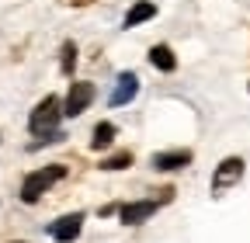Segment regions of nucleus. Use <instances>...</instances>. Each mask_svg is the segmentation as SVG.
Masks as SVG:
<instances>
[{
    "label": "nucleus",
    "instance_id": "f257e3e1",
    "mask_svg": "<svg viewBox=\"0 0 250 243\" xmlns=\"http://www.w3.org/2000/svg\"><path fill=\"white\" fill-rule=\"evenodd\" d=\"M59 122H62V101H59L56 94L42 98V101L35 104V111L28 115V129H31V136H35L31 149H39V146H45V142H62V139H66V136L59 132Z\"/></svg>",
    "mask_w": 250,
    "mask_h": 243
},
{
    "label": "nucleus",
    "instance_id": "f03ea898",
    "mask_svg": "<svg viewBox=\"0 0 250 243\" xmlns=\"http://www.w3.org/2000/svg\"><path fill=\"white\" fill-rule=\"evenodd\" d=\"M62 177H66V163H49V167L31 170V174L21 181V202H24V205H35L52 184H59Z\"/></svg>",
    "mask_w": 250,
    "mask_h": 243
},
{
    "label": "nucleus",
    "instance_id": "7ed1b4c3",
    "mask_svg": "<svg viewBox=\"0 0 250 243\" xmlns=\"http://www.w3.org/2000/svg\"><path fill=\"white\" fill-rule=\"evenodd\" d=\"M174 198V188H164L156 198H143V202H125V205H118V219L125 223V226H143L149 216H156L160 212V205H167Z\"/></svg>",
    "mask_w": 250,
    "mask_h": 243
},
{
    "label": "nucleus",
    "instance_id": "20e7f679",
    "mask_svg": "<svg viewBox=\"0 0 250 243\" xmlns=\"http://www.w3.org/2000/svg\"><path fill=\"white\" fill-rule=\"evenodd\" d=\"M94 83H87V80H77V83H70V90H66V98H62V115L66 118H77V115H83L87 108H90V101H94Z\"/></svg>",
    "mask_w": 250,
    "mask_h": 243
},
{
    "label": "nucleus",
    "instance_id": "39448f33",
    "mask_svg": "<svg viewBox=\"0 0 250 243\" xmlns=\"http://www.w3.org/2000/svg\"><path fill=\"white\" fill-rule=\"evenodd\" d=\"M243 167H247V163H243L240 157H226L223 163L215 167V174H212V195H223L226 188H233L236 181L243 177Z\"/></svg>",
    "mask_w": 250,
    "mask_h": 243
},
{
    "label": "nucleus",
    "instance_id": "423d86ee",
    "mask_svg": "<svg viewBox=\"0 0 250 243\" xmlns=\"http://www.w3.org/2000/svg\"><path fill=\"white\" fill-rule=\"evenodd\" d=\"M83 229V212H70V216H59L56 223L45 226V233L56 240V243H73Z\"/></svg>",
    "mask_w": 250,
    "mask_h": 243
},
{
    "label": "nucleus",
    "instance_id": "0eeeda50",
    "mask_svg": "<svg viewBox=\"0 0 250 243\" xmlns=\"http://www.w3.org/2000/svg\"><path fill=\"white\" fill-rule=\"evenodd\" d=\"M136 94H139V77H136L132 70H125V73H118V80H115V90H111L108 104H111V108H122V104H129Z\"/></svg>",
    "mask_w": 250,
    "mask_h": 243
},
{
    "label": "nucleus",
    "instance_id": "6e6552de",
    "mask_svg": "<svg viewBox=\"0 0 250 243\" xmlns=\"http://www.w3.org/2000/svg\"><path fill=\"white\" fill-rule=\"evenodd\" d=\"M188 163H191V149H167V153H153V157H149V167H153V170H164V174L181 170V167H188Z\"/></svg>",
    "mask_w": 250,
    "mask_h": 243
},
{
    "label": "nucleus",
    "instance_id": "1a4fd4ad",
    "mask_svg": "<svg viewBox=\"0 0 250 243\" xmlns=\"http://www.w3.org/2000/svg\"><path fill=\"white\" fill-rule=\"evenodd\" d=\"M149 18H156V4H153V0H136V4H132L129 11H125L122 28H136V24L149 21Z\"/></svg>",
    "mask_w": 250,
    "mask_h": 243
},
{
    "label": "nucleus",
    "instance_id": "9d476101",
    "mask_svg": "<svg viewBox=\"0 0 250 243\" xmlns=\"http://www.w3.org/2000/svg\"><path fill=\"white\" fill-rule=\"evenodd\" d=\"M149 63L160 70V73H174L177 70V56L170 52V45H153L149 49Z\"/></svg>",
    "mask_w": 250,
    "mask_h": 243
},
{
    "label": "nucleus",
    "instance_id": "9b49d317",
    "mask_svg": "<svg viewBox=\"0 0 250 243\" xmlns=\"http://www.w3.org/2000/svg\"><path fill=\"white\" fill-rule=\"evenodd\" d=\"M115 125L111 122H98V125H94V139H90V149H104V146H111L115 142Z\"/></svg>",
    "mask_w": 250,
    "mask_h": 243
},
{
    "label": "nucleus",
    "instance_id": "f8f14e48",
    "mask_svg": "<svg viewBox=\"0 0 250 243\" xmlns=\"http://www.w3.org/2000/svg\"><path fill=\"white\" fill-rule=\"evenodd\" d=\"M125 167H132V153H129V149H118V153L101 160V170H125Z\"/></svg>",
    "mask_w": 250,
    "mask_h": 243
},
{
    "label": "nucleus",
    "instance_id": "ddd939ff",
    "mask_svg": "<svg viewBox=\"0 0 250 243\" xmlns=\"http://www.w3.org/2000/svg\"><path fill=\"white\" fill-rule=\"evenodd\" d=\"M59 56H62V63H59V70L62 73H73V66H77V42H62V49H59Z\"/></svg>",
    "mask_w": 250,
    "mask_h": 243
},
{
    "label": "nucleus",
    "instance_id": "4468645a",
    "mask_svg": "<svg viewBox=\"0 0 250 243\" xmlns=\"http://www.w3.org/2000/svg\"><path fill=\"white\" fill-rule=\"evenodd\" d=\"M62 4H73V7H87V4H94V0H62Z\"/></svg>",
    "mask_w": 250,
    "mask_h": 243
},
{
    "label": "nucleus",
    "instance_id": "2eb2a0df",
    "mask_svg": "<svg viewBox=\"0 0 250 243\" xmlns=\"http://www.w3.org/2000/svg\"><path fill=\"white\" fill-rule=\"evenodd\" d=\"M11 243H24V240H11Z\"/></svg>",
    "mask_w": 250,
    "mask_h": 243
}]
</instances>
